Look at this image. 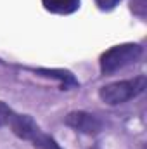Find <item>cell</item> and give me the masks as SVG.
I'll return each mask as SVG.
<instances>
[{
    "label": "cell",
    "instance_id": "obj_1",
    "mask_svg": "<svg viewBox=\"0 0 147 149\" xmlns=\"http://www.w3.org/2000/svg\"><path fill=\"white\" fill-rule=\"evenodd\" d=\"M147 87V78L146 74H139L128 80H119V81H112L104 87H101L99 90V97L102 102L109 104V106H118L123 102H128L135 97H139L140 94H144Z\"/></svg>",
    "mask_w": 147,
    "mask_h": 149
},
{
    "label": "cell",
    "instance_id": "obj_2",
    "mask_svg": "<svg viewBox=\"0 0 147 149\" xmlns=\"http://www.w3.org/2000/svg\"><path fill=\"white\" fill-rule=\"evenodd\" d=\"M140 56H142V47L139 43L114 45L101 56V61H99L101 71L102 74H111L128 64H133L135 61H139Z\"/></svg>",
    "mask_w": 147,
    "mask_h": 149
},
{
    "label": "cell",
    "instance_id": "obj_3",
    "mask_svg": "<svg viewBox=\"0 0 147 149\" xmlns=\"http://www.w3.org/2000/svg\"><path fill=\"white\" fill-rule=\"evenodd\" d=\"M64 123L68 127H71L73 130L80 132V134H85V135H97L104 123L99 116L92 114V113H87V111H73L69 113L64 120Z\"/></svg>",
    "mask_w": 147,
    "mask_h": 149
},
{
    "label": "cell",
    "instance_id": "obj_4",
    "mask_svg": "<svg viewBox=\"0 0 147 149\" xmlns=\"http://www.w3.org/2000/svg\"><path fill=\"white\" fill-rule=\"evenodd\" d=\"M7 127H10L12 134L19 139H23V141H31L40 130V125L30 114H17L16 111H12Z\"/></svg>",
    "mask_w": 147,
    "mask_h": 149
},
{
    "label": "cell",
    "instance_id": "obj_5",
    "mask_svg": "<svg viewBox=\"0 0 147 149\" xmlns=\"http://www.w3.org/2000/svg\"><path fill=\"white\" fill-rule=\"evenodd\" d=\"M42 3L52 14H73L80 7V0H42Z\"/></svg>",
    "mask_w": 147,
    "mask_h": 149
},
{
    "label": "cell",
    "instance_id": "obj_6",
    "mask_svg": "<svg viewBox=\"0 0 147 149\" xmlns=\"http://www.w3.org/2000/svg\"><path fill=\"white\" fill-rule=\"evenodd\" d=\"M30 142L33 144V148H35V149H62L59 144H57V141H55L52 135L45 134L42 128L38 130L37 135H35Z\"/></svg>",
    "mask_w": 147,
    "mask_h": 149
},
{
    "label": "cell",
    "instance_id": "obj_7",
    "mask_svg": "<svg viewBox=\"0 0 147 149\" xmlns=\"http://www.w3.org/2000/svg\"><path fill=\"white\" fill-rule=\"evenodd\" d=\"M12 111H14V109H12L10 106H7L3 101H0V127H7Z\"/></svg>",
    "mask_w": 147,
    "mask_h": 149
},
{
    "label": "cell",
    "instance_id": "obj_8",
    "mask_svg": "<svg viewBox=\"0 0 147 149\" xmlns=\"http://www.w3.org/2000/svg\"><path fill=\"white\" fill-rule=\"evenodd\" d=\"M132 10L137 16L144 17L146 16V0H132Z\"/></svg>",
    "mask_w": 147,
    "mask_h": 149
},
{
    "label": "cell",
    "instance_id": "obj_9",
    "mask_svg": "<svg viewBox=\"0 0 147 149\" xmlns=\"http://www.w3.org/2000/svg\"><path fill=\"white\" fill-rule=\"evenodd\" d=\"M119 2H121V0H95V3L99 5L101 10H111V9H114Z\"/></svg>",
    "mask_w": 147,
    "mask_h": 149
}]
</instances>
